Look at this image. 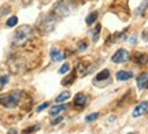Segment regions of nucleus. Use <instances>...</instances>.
<instances>
[{"instance_id": "a878e982", "label": "nucleus", "mask_w": 148, "mask_h": 134, "mask_svg": "<svg viewBox=\"0 0 148 134\" xmlns=\"http://www.w3.org/2000/svg\"><path fill=\"white\" fill-rule=\"evenodd\" d=\"M127 41H129L130 44H136V41H137V37H136V36H132V37L129 38Z\"/></svg>"}, {"instance_id": "a211bd4d", "label": "nucleus", "mask_w": 148, "mask_h": 134, "mask_svg": "<svg viewBox=\"0 0 148 134\" xmlns=\"http://www.w3.org/2000/svg\"><path fill=\"white\" fill-rule=\"evenodd\" d=\"M16 23H18V16H10V18L7 19V22H5L7 27H14Z\"/></svg>"}, {"instance_id": "9b49d317", "label": "nucleus", "mask_w": 148, "mask_h": 134, "mask_svg": "<svg viewBox=\"0 0 148 134\" xmlns=\"http://www.w3.org/2000/svg\"><path fill=\"white\" fill-rule=\"evenodd\" d=\"M75 78H77V73H75V70H74L73 73L70 75H67L66 78H63L62 80V85H64V86H69V85H71L74 81H75Z\"/></svg>"}, {"instance_id": "4468645a", "label": "nucleus", "mask_w": 148, "mask_h": 134, "mask_svg": "<svg viewBox=\"0 0 148 134\" xmlns=\"http://www.w3.org/2000/svg\"><path fill=\"white\" fill-rule=\"evenodd\" d=\"M97 16H99V12H97V11H92L89 15L85 18L86 25H89V26H90V25H93V23H95V21L97 19Z\"/></svg>"}, {"instance_id": "6e6552de", "label": "nucleus", "mask_w": 148, "mask_h": 134, "mask_svg": "<svg viewBox=\"0 0 148 134\" xmlns=\"http://www.w3.org/2000/svg\"><path fill=\"white\" fill-rule=\"evenodd\" d=\"M49 56H51V59L53 60V62H60V60L64 58V55L59 51L58 48H51V51H49Z\"/></svg>"}, {"instance_id": "423d86ee", "label": "nucleus", "mask_w": 148, "mask_h": 134, "mask_svg": "<svg viewBox=\"0 0 148 134\" xmlns=\"http://www.w3.org/2000/svg\"><path fill=\"white\" fill-rule=\"evenodd\" d=\"M148 112V101H143L140 103L137 107L133 110V118H138V116H141V115H144V114Z\"/></svg>"}, {"instance_id": "b1692460", "label": "nucleus", "mask_w": 148, "mask_h": 134, "mask_svg": "<svg viewBox=\"0 0 148 134\" xmlns=\"http://www.w3.org/2000/svg\"><path fill=\"white\" fill-rule=\"evenodd\" d=\"M86 48H88V44L85 43V41H81V43H79V45H78V51H79V52H84Z\"/></svg>"}, {"instance_id": "9d476101", "label": "nucleus", "mask_w": 148, "mask_h": 134, "mask_svg": "<svg viewBox=\"0 0 148 134\" xmlns=\"http://www.w3.org/2000/svg\"><path fill=\"white\" fill-rule=\"evenodd\" d=\"M66 108H69V104H62V103H59L58 105H55V107L51 108V111H49V115H51V116H55V115H58L59 112L64 111Z\"/></svg>"}, {"instance_id": "2eb2a0df", "label": "nucleus", "mask_w": 148, "mask_h": 134, "mask_svg": "<svg viewBox=\"0 0 148 134\" xmlns=\"http://www.w3.org/2000/svg\"><path fill=\"white\" fill-rule=\"evenodd\" d=\"M69 99H70V92L64 90V92H62L56 99H55V101L56 103H63V101H66V100H69Z\"/></svg>"}, {"instance_id": "4be33fe9", "label": "nucleus", "mask_w": 148, "mask_h": 134, "mask_svg": "<svg viewBox=\"0 0 148 134\" xmlns=\"http://www.w3.org/2000/svg\"><path fill=\"white\" fill-rule=\"evenodd\" d=\"M70 70V66H69V63H64L60 69H59V74H66L67 71Z\"/></svg>"}, {"instance_id": "f8f14e48", "label": "nucleus", "mask_w": 148, "mask_h": 134, "mask_svg": "<svg viewBox=\"0 0 148 134\" xmlns=\"http://www.w3.org/2000/svg\"><path fill=\"white\" fill-rule=\"evenodd\" d=\"M107 78H110V70L104 69V70H101L100 73L95 77V81H96V82H100V81L107 80Z\"/></svg>"}, {"instance_id": "f3484780", "label": "nucleus", "mask_w": 148, "mask_h": 134, "mask_svg": "<svg viewBox=\"0 0 148 134\" xmlns=\"http://www.w3.org/2000/svg\"><path fill=\"white\" fill-rule=\"evenodd\" d=\"M37 130H40V124H33L30 127H26V129L22 131V134H32L34 131H37Z\"/></svg>"}, {"instance_id": "412c9836", "label": "nucleus", "mask_w": 148, "mask_h": 134, "mask_svg": "<svg viewBox=\"0 0 148 134\" xmlns=\"http://www.w3.org/2000/svg\"><path fill=\"white\" fill-rule=\"evenodd\" d=\"M8 80H10V77H8V75H3V77H0V90L5 86V84L8 82Z\"/></svg>"}, {"instance_id": "ddd939ff", "label": "nucleus", "mask_w": 148, "mask_h": 134, "mask_svg": "<svg viewBox=\"0 0 148 134\" xmlns=\"http://www.w3.org/2000/svg\"><path fill=\"white\" fill-rule=\"evenodd\" d=\"M136 63L140 66L148 65V55L147 54H137V56H136Z\"/></svg>"}, {"instance_id": "f257e3e1", "label": "nucleus", "mask_w": 148, "mask_h": 134, "mask_svg": "<svg viewBox=\"0 0 148 134\" xmlns=\"http://www.w3.org/2000/svg\"><path fill=\"white\" fill-rule=\"evenodd\" d=\"M33 37V27L29 25H22L16 29V32L12 36V44L15 47H22L29 43Z\"/></svg>"}, {"instance_id": "cd10ccee", "label": "nucleus", "mask_w": 148, "mask_h": 134, "mask_svg": "<svg viewBox=\"0 0 148 134\" xmlns=\"http://www.w3.org/2000/svg\"><path fill=\"white\" fill-rule=\"evenodd\" d=\"M148 38V33H147V30H144V40H147Z\"/></svg>"}, {"instance_id": "0eeeda50", "label": "nucleus", "mask_w": 148, "mask_h": 134, "mask_svg": "<svg viewBox=\"0 0 148 134\" xmlns=\"http://www.w3.org/2000/svg\"><path fill=\"white\" fill-rule=\"evenodd\" d=\"M137 88L141 90V89H145L148 88V73H143L137 77Z\"/></svg>"}, {"instance_id": "aec40b11", "label": "nucleus", "mask_w": 148, "mask_h": 134, "mask_svg": "<svg viewBox=\"0 0 148 134\" xmlns=\"http://www.w3.org/2000/svg\"><path fill=\"white\" fill-rule=\"evenodd\" d=\"M97 118H99V114H97V112H93V114H90V115H88V116L85 118V122H86V123H90V122L96 120Z\"/></svg>"}, {"instance_id": "bb28decb", "label": "nucleus", "mask_w": 148, "mask_h": 134, "mask_svg": "<svg viewBox=\"0 0 148 134\" xmlns=\"http://www.w3.org/2000/svg\"><path fill=\"white\" fill-rule=\"evenodd\" d=\"M7 134H18V131H16L15 129H11V130H8V133Z\"/></svg>"}, {"instance_id": "c85d7f7f", "label": "nucleus", "mask_w": 148, "mask_h": 134, "mask_svg": "<svg viewBox=\"0 0 148 134\" xmlns=\"http://www.w3.org/2000/svg\"><path fill=\"white\" fill-rule=\"evenodd\" d=\"M127 134H136V133H127Z\"/></svg>"}, {"instance_id": "6ab92c4d", "label": "nucleus", "mask_w": 148, "mask_h": 134, "mask_svg": "<svg viewBox=\"0 0 148 134\" xmlns=\"http://www.w3.org/2000/svg\"><path fill=\"white\" fill-rule=\"evenodd\" d=\"M100 29H101V26L97 23V25H96V29L95 30H92V40H93V41H97V38H99V33H100Z\"/></svg>"}, {"instance_id": "f03ea898", "label": "nucleus", "mask_w": 148, "mask_h": 134, "mask_svg": "<svg viewBox=\"0 0 148 134\" xmlns=\"http://www.w3.org/2000/svg\"><path fill=\"white\" fill-rule=\"evenodd\" d=\"M25 93L21 90H12L10 93H5L0 96V105H3L4 108H15L21 100L23 99Z\"/></svg>"}, {"instance_id": "393cba45", "label": "nucleus", "mask_w": 148, "mask_h": 134, "mask_svg": "<svg viewBox=\"0 0 148 134\" xmlns=\"http://www.w3.org/2000/svg\"><path fill=\"white\" fill-rule=\"evenodd\" d=\"M62 120H63V118H62V116H58V118H55V120L51 122V124H58V123H60Z\"/></svg>"}, {"instance_id": "7ed1b4c3", "label": "nucleus", "mask_w": 148, "mask_h": 134, "mask_svg": "<svg viewBox=\"0 0 148 134\" xmlns=\"http://www.w3.org/2000/svg\"><path fill=\"white\" fill-rule=\"evenodd\" d=\"M55 23H56V16L53 15V14H48V15L44 16L42 21H40L38 29H41L44 33L52 32L53 27H55Z\"/></svg>"}, {"instance_id": "dca6fc26", "label": "nucleus", "mask_w": 148, "mask_h": 134, "mask_svg": "<svg viewBox=\"0 0 148 134\" xmlns=\"http://www.w3.org/2000/svg\"><path fill=\"white\" fill-rule=\"evenodd\" d=\"M147 7H148V0H144L143 3L137 7V10H136V15H143Z\"/></svg>"}, {"instance_id": "5701e85b", "label": "nucleus", "mask_w": 148, "mask_h": 134, "mask_svg": "<svg viewBox=\"0 0 148 134\" xmlns=\"http://www.w3.org/2000/svg\"><path fill=\"white\" fill-rule=\"evenodd\" d=\"M48 107H49V103L45 101V103H42V104H40V105L36 108V111H37V112H41V111H44V110H45V108H48Z\"/></svg>"}, {"instance_id": "1a4fd4ad", "label": "nucleus", "mask_w": 148, "mask_h": 134, "mask_svg": "<svg viewBox=\"0 0 148 134\" xmlns=\"http://www.w3.org/2000/svg\"><path fill=\"white\" fill-rule=\"evenodd\" d=\"M116 77V80L118 81H127V80H130L133 77V73L132 71H125V70H121V71H118L115 74Z\"/></svg>"}, {"instance_id": "20e7f679", "label": "nucleus", "mask_w": 148, "mask_h": 134, "mask_svg": "<svg viewBox=\"0 0 148 134\" xmlns=\"http://www.w3.org/2000/svg\"><path fill=\"white\" fill-rule=\"evenodd\" d=\"M129 59H130V54L123 48L118 49L115 54L112 55V58H111L112 63H123V62H127Z\"/></svg>"}, {"instance_id": "39448f33", "label": "nucleus", "mask_w": 148, "mask_h": 134, "mask_svg": "<svg viewBox=\"0 0 148 134\" xmlns=\"http://www.w3.org/2000/svg\"><path fill=\"white\" fill-rule=\"evenodd\" d=\"M86 103H88V96H86V95H84V93H77V95H75V97H74V100H73L74 107H77L78 110L84 108Z\"/></svg>"}]
</instances>
